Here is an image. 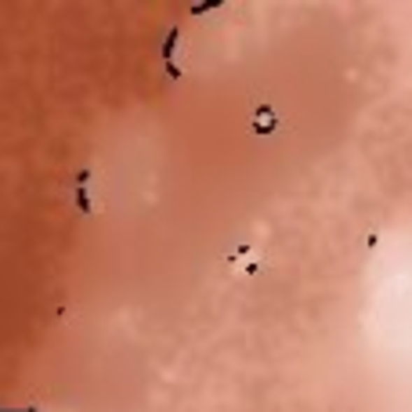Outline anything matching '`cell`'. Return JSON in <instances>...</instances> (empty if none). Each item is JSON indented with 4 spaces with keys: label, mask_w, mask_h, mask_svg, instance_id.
<instances>
[{
    "label": "cell",
    "mask_w": 412,
    "mask_h": 412,
    "mask_svg": "<svg viewBox=\"0 0 412 412\" xmlns=\"http://www.w3.org/2000/svg\"><path fill=\"white\" fill-rule=\"evenodd\" d=\"M0 412H33V409H0Z\"/></svg>",
    "instance_id": "5b68a950"
},
{
    "label": "cell",
    "mask_w": 412,
    "mask_h": 412,
    "mask_svg": "<svg viewBox=\"0 0 412 412\" xmlns=\"http://www.w3.org/2000/svg\"><path fill=\"white\" fill-rule=\"evenodd\" d=\"M275 123H278V120H275V116H268V120H260V123H257L253 130H257V134H268V130H271Z\"/></svg>",
    "instance_id": "277c9868"
},
{
    "label": "cell",
    "mask_w": 412,
    "mask_h": 412,
    "mask_svg": "<svg viewBox=\"0 0 412 412\" xmlns=\"http://www.w3.org/2000/svg\"><path fill=\"white\" fill-rule=\"evenodd\" d=\"M87 178H91V173L80 170V178H76V206H80L83 213H91V199H87Z\"/></svg>",
    "instance_id": "7a4b0ae2"
},
{
    "label": "cell",
    "mask_w": 412,
    "mask_h": 412,
    "mask_svg": "<svg viewBox=\"0 0 412 412\" xmlns=\"http://www.w3.org/2000/svg\"><path fill=\"white\" fill-rule=\"evenodd\" d=\"M178 36H181V29L173 26V29L166 33V43H163V65H166V76H170V80H181V65L173 62V48H178Z\"/></svg>",
    "instance_id": "6da1fadb"
},
{
    "label": "cell",
    "mask_w": 412,
    "mask_h": 412,
    "mask_svg": "<svg viewBox=\"0 0 412 412\" xmlns=\"http://www.w3.org/2000/svg\"><path fill=\"white\" fill-rule=\"evenodd\" d=\"M225 0H210V4H199V8H192V15H210V11H217Z\"/></svg>",
    "instance_id": "3957f363"
}]
</instances>
